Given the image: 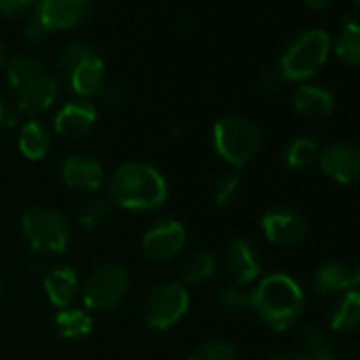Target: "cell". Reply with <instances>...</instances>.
Wrapping results in <instances>:
<instances>
[{
    "instance_id": "obj_39",
    "label": "cell",
    "mask_w": 360,
    "mask_h": 360,
    "mask_svg": "<svg viewBox=\"0 0 360 360\" xmlns=\"http://www.w3.org/2000/svg\"><path fill=\"white\" fill-rule=\"evenodd\" d=\"M0 299H3V278H0Z\"/></svg>"
},
{
    "instance_id": "obj_36",
    "label": "cell",
    "mask_w": 360,
    "mask_h": 360,
    "mask_svg": "<svg viewBox=\"0 0 360 360\" xmlns=\"http://www.w3.org/2000/svg\"><path fill=\"white\" fill-rule=\"evenodd\" d=\"M330 3H333V0H305V5H307L309 9H314V11H322V9H326Z\"/></svg>"
},
{
    "instance_id": "obj_1",
    "label": "cell",
    "mask_w": 360,
    "mask_h": 360,
    "mask_svg": "<svg viewBox=\"0 0 360 360\" xmlns=\"http://www.w3.org/2000/svg\"><path fill=\"white\" fill-rule=\"evenodd\" d=\"M108 187V198L115 208L129 212H150L167 202V183L163 174L144 161L121 163L112 172Z\"/></svg>"
},
{
    "instance_id": "obj_29",
    "label": "cell",
    "mask_w": 360,
    "mask_h": 360,
    "mask_svg": "<svg viewBox=\"0 0 360 360\" xmlns=\"http://www.w3.org/2000/svg\"><path fill=\"white\" fill-rule=\"evenodd\" d=\"M189 360H238V349L227 341H210L200 345Z\"/></svg>"
},
{
    "instance_id": "obj_10",
    "label": "cell",
    "mask_w": 360,
    "mask_h": 360,
    "mask_svg": "<svg viewBox=\"0 0 360 360\" xmlns=\"http://www.w3.org/2000/svg\"><path fill=\"white\" fill-rule=\"evenodd\" d=\"M320 169L335 183L349 185L360 180V146L354 142H333L318 155Z\"/></svg>"
},
{
    "instance_id": "obj_7",
    "label": "cell",
    "mask_w": 360,
    "mask_h": 360,
    "mask_svg": "<svg viewBox=\"0 0 360 360\" xmlns=\"http://www.w3.org/2000/svg\"><path fill=\"white\" fill-rule=\"evenodd\" d=\"M127 290H129L127 269L121 263H104L87 276L81 295L87 311L102 314L115 309L125 299Z\"/></svg>"
},
{
    "instance_id": "obj_3",
    "label": "cell",
    "mask_w": 360,
    "mask_h": 360,
    "mask_svg": "<svg viewBox=\"0 0 360 360\" xmlns=\"http://www.w3.org/2000/svg\"><path fill=\"white\" fill-rule=\"evenodd\" d=\"M9 83L15 91L18 108L26 115L47 110L58 96V81L34 56H18L7 66Z\"/></svg>"
},
{
    "instance_id": "obj_27",
    "label": "cell",
    "mask_w": 360,
    "mask_h": 360,
    "mask_svg": "<svg viewBox=\"0 0 360 360\" xmlns=\"http://www.w3.org/2000/svg\"><path fill=\"white\" fill-rule=\"evenodd\" d=\"M242 187V178L238 172H225L212 183V200L217 206H227L236 200Z\"/></svg>"
},
{
    "instance_id": "obj_30",
    "label": "cell",
    "mask_w": 360,
    "mask_h": 360,
    "mask_svg": "<svg viewBox=\"0 0 360 360\" xmlns=\"http://www.w3.org/2000/svg\"><path fill=\"white\" fill-rule=\"evenodd\" d=\"M91 51H94V49H91L89 45H85V43H72V45H68V47L60 53V60H58L60 72H62V75L70 72V70H72L81 60H85Z\"/></svg>"
},
{
    "instance_id": "obj_14",
    "label": "cell",
    "mask_w": 360,
    "mask_h": 360,
    "mask_svg": "<svg viewBox=\"0 0 360 360\" xmlns=\"http://www.w3.org/2000/svg\"><path fill=\"white\" fill-rule=\"evenodd\" d=\"M62 180L77 191H98L104 183V169L94 157L70 155L62 163Z\"/></svg>"
},
{
    "instance_id": "obj_17",
    "label": "cell",
    "mask_w": 360,
    "mask_h": 360,
    "mask_svg": "<svg viewBox=\"0 0 360 360\" xmlns=\"http://www.w3.org/2000/svg\"><path fill=\"white\" fill-rule=\"evenodd\" d=\"M311 286L316 290V295L326 297V295H341L345 290L356 288V269L337 263V261H328L324 265H320L311 278Z\"/></svg>"
},
{
    "instance_id": "obj_38",
    "label": "cell",
    "mask_w": 360,
    "mask_h": 360,
    "mask_svg": "<svg viewBox=\"0 0 360 360\" xmlns=\"http://www.w3.org/2000/svg\"><path fill=\"white\" fill-rule=\"evenodd\" d=\"M356 288L360 290V265L356 267Z\"/></svg>"
},
{
    "instance_id": "obj_9",
    "label": "cell",
    "mask_w": 360,
    "mask_h": 360,
    "mask_svg": "<svg viewBox=\"0 0 360 360\" xmlns=\"http://www.w3.org/2000/svg\"><path fill=\"white\" fill-rule=\"evenodd\" d=\"M261 229L271 244L282 248L299 246L309 231L303 214H299L292 208H274L265 212L261 219Z\"/></svg>"
},
{
    "instance_id": "obj_21",
    "label": "cell",
    "mask_w": 360,
    "mask_h": 360,
    "mask_svg": "<svg viewBox=\"0 0 360 360\" xmlns=\"http://www.w3.org/2000/svg\"><path fill=\"white\" fill-rule=\"evenodd\" d=\"M18 144H20V150L26 159L41 161L47 157V153L51 148V138H49V131L39 121H28L22 127Z\"/></svg>"
},
{
    "instance_id": "obj_34",
    "label": "cell",
    "mask_w": 360,
    "mask_h": 360,
    "mask_svg": "<svg viewBox=\"0 0 360 360\" xmlns=\"http://www.w3.org/2000/svg\"><path fill=\"white\" fill-rule=\"evenodd\" d=\"M102 98H104V102H108V104H112V106H117V104H121V100H123V96H121V91L119 89H115V87H102Z\"/></svg>"
},
{
    "instance_id": "obj_40",
    "label": "cell",
    "mask_w": 360,
    "mask_h": 360,
    "mask_svg": "<svg viewBox=\"0 0 360 360\" xmlns=\"http://www.w3.org/2000/svg\"><path fill=\"white\" fill-rule=\"evenodd\" d=\"M324 360H341V358H337V356H328V358H324Z\"/></svg>"
},
{
    "instance_id": "obj_6",
    "label": "cell",
    "mask_w": 360,
    "mask_h": 360,
    "mask_svg": "<svg viewBox=\"0 0 360 360\" xmlns=\"http://www.w3.org/2000/svg\"><path fill=\"white\" fill-rule=\"evenodd\" d=\"M22 231L32 250L43 255L64 252L70 242V225L66 217L47 206L26 210L22 219Z\"/></svg>"
},
{
    "instance_id": "obj_20",
    "label": "cell",
    "mask_w": 360,
    "mask_h": 360,
    "mask_svg": "<svg viewBox=\"0 0 360 360\" xmlns=\"http://www.w3.org/2000/svg\"><path fill=\"white\" fill-rule=\"evenodd\" d=\"M328 324L337 333H349L360 326V290L352 288L339 295L328 311Z\"/></svg>"
},
{
    "instance_id": "obj_26",
    "label": "cell",
    "mask_w": 360,
    "mask_h": 360,
    "mask_svg": "<svg viewBox=\"0 0 360 360\" xmlns=\"http://www.w3.org/2000/svg\"><path fill=\"white\" fill-rule=\"evenodd\" d=\"M112 210H115V204L110 198H94L81 208L79 223L85 229H96L112 217Z\"/></svg>"
},
{
    "instance_id": "obj_23",
    "label": "cell",
    "mask_w": 360,
    "mask_h": 360,
    "mask_svg": "<svg viewBox=\"0 0 360 360\" xmlns=\"http://www.w3.org/2000/svg\"><path fill=\"white\" fill-rule=\"evenodd\" d=\"M335 53L349 66H360V24L347 20L335 39Z\"/></svg>"
},
{
    "instance_id": "obj_4",
    "label": "cell",
    "mask_w": 360,
    "mask_h": 360,
    "mask_svg": "<svg viewBox=\"0 0 360 360\" xmlns=\"http://www.w3.org/2000/svg\"><path fill=\"white\" fill-rule=\"evenodd\" d=\"M214 150L233 167L248 165L261 150L263 136L259 125L242 115H225L212 127Z\"/></svg>"
},
{
    "instance_id": "obj_37",
    "label": "cell",
    "mask_w": 360,
    "mask_h": 360,
    "mask_svg": "<svg viewBox=\"0 0 360 360\" xmlns=\"http://www.w3.org/2000/svg\"><path fill=\"white\" fill-rule=\"evenodd\" d=\"M5 64H7V49L3 43H0V68H3Z\"/></svg>"
},
{
    "instance_id": "obj_28",
    "label": "cell",
    "mask_w": 360,
    "mask_h": 360,
    "mask_svg": "<svg viewBox=\"0 0 360 360\" xmlns=\"http://www.w3.org/2000/svg\"><path fill=\"white\" fill-rule=\"evenodd\" d=\"M217 301L225 311L238 314V311H244V309L252 307V290H246L240 284L238 286H225V288L219 290Z\"/></svg>"
},
{
    "instance_id": "obj_11",
    "label": "cell",
    "mask_w": 360,
    "mask_h": 360,
    "mask_svg": "<svg viewBox=\"0 0 360 360\" xmlns=\"http://www.w3.org/2000/svg\"><path fill=\"white\" fill-rule=\"evenodd\" d=\"M187 244V231L178 221H159L142 236V252L153 261H167L176 257Z\"/></svg>"
},
{
    "instance_id": "obj_2",
    "label": "cell",
    "mask_w": 360,
    "mask_h": 360,
    "mask_svg": "<svg viewBox=\"0 0 360 360\" xmlns=\"http://www.w3.org/2000/svg\"><path fill=\"white\" fill-rule=\"evenodd\" d=\"M305 295L288 274L265 276L252 290V309L274 330L290 328L303 314Z\"/></svg>"
},
{
    "instance_id": "obj_15",
    "label": "cell",
    "mask_w": 360,
    "mask_h": 360,
    "mask_svg": "<svg viewBox=\"0 0 360 360\" xmlns=\"http://www.w3.org/2000/svg\"><path fill=\"white\" fill-rule=\"evenodd\" d=\"M98 110L91 102H68L56 115V131L62 138H81L96 125Z\"/></svg>"
},
{
    "instance_id": "obj_16",
    "label": "cell",
    "mask_w": 360,
    "mask_h": 360,
    "mask_svg": "<svg viewBox=\"0 0 360 360\" xmlns=\"http://www.w3.org/2000/svg\"><path fill=\"white\" fill-rule=\"evenodd\" d=\"M64 79L70 83L75 94H79V96H96L104 87V62L96 51H91L70 72H66Z\"/></svg>"
},
{
    "instance_id": "obj_24",
    "label": "cell",
    "mask_w": 360,
    "mask_h": 360,
    "mask_svg": "<svg viewBox=\"0 0 360 360\" xmlns=\"http://www.w3.org/2000/svg\"><path fill=\"white\" fill-rule=\"evenodd\" d=\"M320 155V146L311 138H297L284 150V165L290 169H303L311 165Z\"/></svg>"
},
{
    "instance_id": "obj_8",
    "label": "cell",
    "mask_w": 360,
    "mask_h": 360,
    "mask_svg": "<svg viewBox=\"0 0 360 360\" xmlns=\"http://www.w3.org/2000/svg\"><path fill=\"white\" fill-rule=\"evenodd\" d=\"M189 290L178 284V282H167L157 286L144 305V322L153 330H167L176 322L185 318L189 311Z\"/></svg>"
},
{
    "instance_id": "obj_19",
    "label": "cell",
    "mask_w": 360,
    "mask_h": 360,
    "mask_svg": "<svg viewBox=\"0 0 360 360\" xmlns=\"http://www.w3.org/2000/svg\"><path fill=\"white\" fill-rule=\"evenodd\" d=\"M292 106L307 119H324L333 112L335 100L324 87L299 85L292 94Z\"/></svg>"
},
{
    "instance_id": "obj_12",
    "label": "cell",
    "mask_w": 360,
    "mask_h": 360,
    "mask_svg": "<svg viewBox=\"0 0 360 360\" xmlns=\"http://www.w3.org/2000/svg\"><path fill=\"white\" fill-rule=\"evenodd\" d=\"M94 11V0H37V18L47 30H66L83 24Z\"/></svg>"
},
{
    "instance_id": "obj_32",
    "label": "cell",
    "mask_w": 360,
    "mask_h": 360,
    "mask_svg": "<svg viewBox=\"0 0 360 360\" xmlns=\"http://www.w3.org/2000/svg\"><path fill=\"white\" fill-rule=\"evenodd\" d=\"M34 0H0V11L7 13V15H15L22 13L24 9H28Z\"/></svg>"
},
{
    "instance_id": "obj_35",
    "label": "cell",
    "mask_w": 360,
    "mask_h": 360,
    "mask_svg": "<svg viewBox=\"0 0 360 360\" xmlns=\"http://www.w3.org/2000/svg\"><path fill=\"white\" fill-rule=\"evenodd\" d=\"M15 123V117L9 112L5 100H0V127H11Z\"/></svg>"
},
{
    "instance_id": "obj_41",
    "label": "cell",
    "mask_w": 360,
    "mask_h": 360,
    "mask_svg": "<svg viewBox=\"0 0 360 360\" xmlns=\"http://www.w3.org/2000/svg\"><path fill=\"white\" fill-rule=\"evenodd\" d=\"M358 354H360V343H358Z\"/></svg>"
},
{
    "instance_id": "obj_22",
    "label": "cell",
    "mask_w": 360,
    "mask_h": 360,
    "mask_svg": "<svg viewBox=\"0 0 360 360\" xmlns=\"http://www.w3.org/2000/svg\"><path fill=\"white\" fill-rule=\"evenodd\" d=\"M94 320L91 314L85 309H60V314L56 316V330L60 337L64 339H83L91 333Z\"/></svg>"
},
{
    "instance_id": "obj_25",
    "label": "cell",
    "mask_w": 360,
    "mask_h": 360,
    "mask_svg": "<svg viewBox=\"0 0 360 360\" xmlns=\"http://www.w3.org/2000/svg\"><path fill=\"white\" fill-rule=\"evenodd\" d=\"M217 257L212 252H195L183 267V280L189 284H200L217 274Z\"/></svg>"
},
{
    "instance_id": "obj_31",
    "label": "cell",
    "mask_w": 360,
    "mask_h": 360,
    "mask_svg": "<svg viewBox=\"0 0 360 360\" xmlns=\"http://www.w3.org/2000/svg\"><path fill=\"white\" fill-rule=\"evenodd\" d=\"M282 81H284V79H282V75H280L278 68H276V70H265V72H261V75L257 77V81H255V94H257V96H269V94H274V91L280 87Z\"/></svg>"
},
{
    "instance_id": "obj_33",
    "label": "cell",
    "mask_w": 360,
    "mask_h": 360,
    "mask_svg": "<svg viewBox=\"0 0 360 360\" xmlns=\"http://www.w3.org/2000/svg\"><path fill=\"white\" fill-rule=\"evenodd\" d=\"M26 34H28V39H30V41L41 43V41H45V39H47L49 30L45 28V24H43L39 18H34V20L26 26Z\"/></svg>"
},
{
    "instance_id": "obj_18",
    "label": "cell",
    "mask_w": 360,
    "mask_h": 360,
    "mask_svg": "<svg viewBox=\"0 0 360 360\" xmlns=\"http://www.w3.org/2000/svg\"><path fill=\"white\" fill-rule=\"evenodd\" d=\"M43 286L51 305L66 309L79 292V276L70 265H56L47 271Z\"/></svg>"
},
{
    "instance_id": "obj_5",
    "label": "cell",
    "mask_w": 360,
    "mask_h": 360,
    "mask_svg": "<svg viewBox=\"0 0 360 360\" xmlns=\"http://www.w3.org/2000/svg\"><path fill=\"white\" fill-rule=\"evenodd\" d=\"M330 37L324 30H307L299 34L280 58V75L284 81H303L314 77L328 60Z\"/></svg>"
},
{
    "instance_id": "obj_13",
    "label": "cell",
    "mask_w": 360,
    "mask_h": 360,
    "mask_svg": "<svg viewBox=\"0 0 360 360\" xmlns=\"http://www.w3.org/2000/svg\"><path fill=\"white\" fill-rule=\"evenodd\" d=\"M225 265L240 286L252 284L255 280H259L263 271V261L259 257V250L244 238H236L227 244Z\"/></svg>"
}]
</instances>
